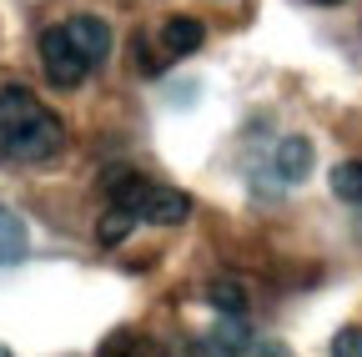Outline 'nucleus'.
Masks as SVG:
<instances>
[{"mask_svg": "<svg viewBox=\"0 0 362 357\" xmlns=\"http://www.w3.org/2000/svg\"><path fill=\"white\" fill-rule=\"evenodd\" d=\"M66 146V126L45 111L30 86H0V156L6 161H51Z\"/></svg>", "mask_w": 362, "mask_h": 357, "instance_id": "obj_1", "label": "nucleus"}, {"mask_svg": "<svg viewBox=\"0 0 362 357\" xmlns=\"http://www.w3.org/2000/svg\"><path fill=\"white\" fill-rule=\"evenodd\" d=\"M312 171V141L307 136H282L267 151V161L257 166V187L262 192H287Z\"/></svg>", "mask_w": 362, "mask_h": 357, "instance_id": "obj_2", "label": "nucleus"}, {"mask_svg": "<svg viewBox=\"0 0 362 357\" xmlns=\"http://www.w3.org/2000/svg\"><path fill=\"white\" fill-rule=\"evenodd\" d=\"M40 66H45V76H51L61 91H71V86H81L86 81V61L71 51V40L61 35V25H51V30H40Z\"/></svg>", "mask_w": 362, "mask_h": 357, "instance_id": "obj_3", "label": "nucleus"}, {"mask_svg": "<svg viewBox=\"0 0 362 357\" xmlns=\"http://www.w3.org/2000/svg\"><path fill=\"white\" fill-rule=\"evenodd\" d=\"M61 35L71 40V51H76L86 66H101V61L111 56V25L96 21V16H71V21H61Z\"/></svg>", "mask_w": 362, "mask_h": 357, "instance_id": "obj_4", "label": "nucleus"}, {"mask_svg": "<svg viewBox=\"0 0 362 357\" xmlns=\"http://www.w3.org/2000/svg\"><path fill=\"white\" fill-rule=\"evenodd\" d=\"M136 216L151 221V227H181V221L192 216V201H187V192L151 182V192H146V201H141V211H136Z\"/></svg>", "mask_w": 362, "mask_h": 357, "instance_id": "obj_5", "label": "nucleus"}, {"mask_svg": "<svg viewBox=\"0 0 362 357\" xmlns=\"http://www.w3.org/2000/svg\"><path fill=\"white\" fill-rule=\"evenodd\" d=\"M156 40H161V56H192V51H202L206 25L192 21V16H171V21H161Z\"/></svg>", "mask_w": 362, "mask_h": 357, "instance_id": "obj_6", "label": "nucleus"}, {"mask_svg": "<svg viewBox=\"0 0 362 357\" xmlns=\"http://www.w3.org/2000/svg\"><path fill=\"white\" fill-rule=\"evenodd\" d=\"M25 247H30V237H25V221H21L16 211H6V206H0V272H6V267H16V262L25 257Z\"/></svg>", "mask_w": 362, "mask_h": 357, "instance_id": "obj_7", "label": "nucleus"}, {"mask_svg": "<svg viewBox=\"0 0 362 357\" xmlns=\"http://www.w3.org/2000/svg\"><path fill=\"white\" fill-rule=\"evenodd\" d=\"M206 302L221 312V317H247V287H242V282H232V277L206 282Z\"/></svg>", "mask_w": 362, "mask_h": 357, "instance_id": "obj_8", "label": "nucleus"}, {"mask_svg": "<svg viewBox=\"0 0 362 357\" xmlns=\"http://www.w3.org/2000/svg\"><path fill=\"white\" fill-rule=\"evenodd\" d=\"M332 192H337L347 206H362V161H342V166H332Z\"/></svg>", "mask_w": 362, "mask_h": 357, "instance_id": "obj_9", "label": "nucleus"}, {"mask_svg": "<svg viewBox=\"0 0 362 357\" xmlns=\"http://www.w3.org/2000/svg\"><path fill=\"white\" fill-rule=\"evenodd\" d=\"M131 221H136V216H131L126 206H111V211L101 216V242H106V247L126 242V237H131Z\"/></svg>", "mask_w": 362, "mask_h": 357, "instance_id": "obj_10", "label": "nucleus"}, {"mask_svg": "<svg viewBox=\"0 0 362 357\" xmlns=\"http://www.w3.org/2000/svg\"><path fill=\"white\" fill-rule=\"evenodd\" d=\"M101 357H146V342L136 337V332H121V337H111L101 347Z\"/></svg>", "mask_w": 362, "mask_h": 357, "instance_id": "obj_11", "label": "nucleus"}, {"mask_svg": "<svg viewBox=\"0 0 362 357\" xmlns=\"http://www.w3.org/2000/svg\"><path fill=\"white\" fill-rule=\"evenodd\" d=\"M332 357H362V327H342L332 337Z\"/></svg>", "mask_w": 362, "mask_h": 357, "instance_id": "obj_12", "label": "nucleus"}, {"mask_svg": "<svg viewBox=\"0 0 362 357\" xmlns=\"http://www.w3.org/2000/svg\"><path fill=\"white\" fill-rule=\"evenodd\" d=\"M257 357H292V352H287L282 342H262V347H257Z\"/></svg>", "mask_w": 362, "mask_h": 357, "instance_id": "obj_13", "label": "nucleus"}, {"mask_svg": "<svg viewBox=\"0 0 362 357\" xmlns=\"http://www.w3.org/2000/svg\"><path fill=\"white\" fill-rule=\"evenodd\" d=\"M0 357H11V352H6V347H0Z\"/></svg>", "mask_w": 362, "mask_h": 357, "instance_id": "obj_14", "label": "nucleus"}]
</instances>
